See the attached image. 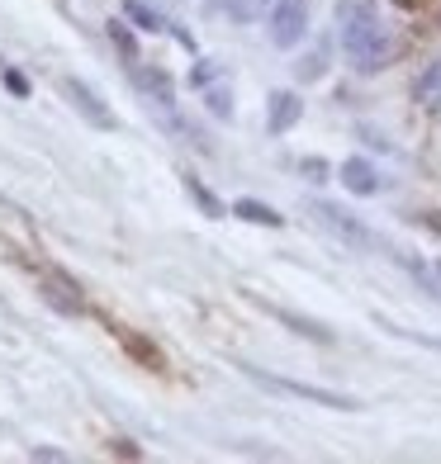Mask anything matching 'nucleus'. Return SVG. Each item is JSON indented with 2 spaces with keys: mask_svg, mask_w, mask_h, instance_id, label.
<instances>
[{
  "mask_svg": "<svg viewBox=\"0 0 441 464\" xmlns=\"http://www.w3.org/2000/svg\"><path fill=\"white\" fill-rule=\"evenodd\" d=\"M257 384H266V389H276V393H289V398H304V403H318V408H338V412H351L356 408V398H347V393H332V389H318V384H299V379H276V374H266V370H251V365H242Z\"/></svg>",
  "mask_w": 441,
  "mask_h": 464,
  "instance_id": "obj_4",
  "label": "nucleus"
},
{
  "mask_svg": "<svg viewBox=\"0 0 441 464\" xmlns=\"http://www.w3.org/2000/svg\"><path fill=\"white\" fill-rule=\"evenodd\" d=\"M219 76V62H195V72H191V86H209V81H214Z\"/></svg>",
  "mask_w": 441,
  "mask_h": 464,
  "instance_id": "obj_19",
  "label": "nucleus"
},
{
  "mask_svg": "<svg viewBox=\"0 0 441 464\" xmlns=\"http://www.w3.org/2000/svg\"><path fill=\"white\" fill-rule=\"evenodd\" d=\"M185 195H191V199H195V204L204 208V218H223V214H228V208H223V204H219L214 195H209V189H204V185H200L195 176H185Z\"/></svg>",
  "mask_w": 441,
  "mask_h": 464,
  "instance_id": "obj_15",
  "label": "nucleus"
},
{
  "mask_svg": "<svg viewBox=\"0 0 441 464\" xmlns=\"http://www.w3.org/2000/svg\"><path fill=\"white\" fill-rule=\"evenodd\" d=\"M204 104H209V114H214V119H233V95H228V91H209L204 95Z\"/></svg>",
  "mask_w": 441,
  "mask_h": 464,
  "instance_id": "obj_18",
  "label": "nucleus"
},
{
  "mask_svg": "<svg viewBox=\"0 0 441 464\" xmlns=\"http://www.w3.org/2000/svg\"><path fill=\"white\" fill-rule=\"evenodd\" d=\"M266 34L276 48H299L309 34V0H276L266 14Z\"/></svg>",
  "mask_w": 441,
  "mask_h": 464,
  "instance_id": "obj_3",
  "label": "nucleus"
},
{
  "mask_svg": "<svg viewBox=\"0 0 441 464\" xmlns=\"http://www.w3.org/2000/svg\"><path fill=\"white\" fill-rule=\"evenodd\" d=\"M5 86H10V95H19V100H24V95H29V81H24V76H19L15 67H5Z\"/></svg>",
  "mask_w": 441,
  "mask_h": 464,
  "instance_id": "obj_22",
  "label": "nucleus"
},
{
  "mask_svg": "<svg viewBox=\"0 0 441 464\" xmlns=\"http://www.w3.org/2000/svg\"><path fill=\"white\" fill-rule=\"evenodd\" d=\"M266 313H270V318H276V323H285L289 332H299V336H309V342H318V346H332V342H338V336H332L318 318H304V313H294V308H280V304H266V299H257Z\"/></svg>",
  "mask_w": 441,
  "mask_h": 464,
  "instance_id": "obj_6",
  "label": "nucleus"
},
{
  "mask_svg": "<svg viewBox=\"0 0 441 464\" xmlns=\"http://www.w3.org/2000/svg\"><path fill=\"white\" fill-rule=\"evenodd\" d=\"M309 214L318 218L328 232H338V237L347 242V246H361V251H370V246H380V237H375V232L356 218V214H347L342 204H332V199H313L309 204Z\"/></svg>",
  "mask_w": 441,
  "mask_h": 464,
  "instance_id": "obj_2",
  "label": "nucleus"
},
{
  "mask_svg": "<svg viewBox=\"0 0 441 464\" xmlns=\"http://www.w3.org/2000/svg\"><path fill=\"white\" fill-rule=\"evenodd\" d=\"M110 450H119V455H129V459H138V446H133V440H114Z\"/></svg>",
  "mask_w": 441,
  "mask_h": 464,
  "instance_id": "obj_23",
  "label": "nucleus"
},
{
  "mask_svg": "<svg viewBox=\"0 0 441 464\" xmlns=\"http://www.w3.org/2000/svg\"><path fill=\"white\" fill-rule=\"evenodd\" d=\"M129 351H133V355H142L147 365H162V355H157V346H147V342H138V336H129Z\"/></svg>",
  "mask_w": 441,
  "mask_h": 464,
  "instance_id": "obj_21",
  "label": "nucleus"
},
{
  "mask_svg": "<svg viewBox=\"0 0 441 464\" xmlns=\"http://www.w3.org/2000/svg\"><path fill=\"white\" fill-rule=\"evenodd\" d=\"M123 14H129L138 29H147V34H157V29H172V24H166V19L152 10V5H142V0H123Z\"/></svg>",
  "mask_w": 441,
  "mask_h": 464,
  "instance_id": "obj_13",
  "label": "nucleus"
},
{
  "mask_svg": "<svg viewBox=\"0 0 441 464\" xmlns=\"http://www.w3.org/2000/svg\"><path fill=\"white\" fill-rule=\"evenodd\" d=\"M299 119H304V100L294 91H276V95H270V110H266V129L270 133H289Z\"/></svg>",
  "mask_w": 441,
  "mask_h": 464,
  "instance_id": "obj_8",
  "label": "nucleus"
},
{
  "mask_svg": "<svg viewBox=\"0 0 441 464\" xmlns=\"http://www.w3.org/2000/svg\"><path fill=\"white\" fill-rule=\"evenodd\" d=\"M323 72H328V48H313L294 62V76L299 81H323Z\"/></svg>",
  "mask_w": 441,
  "mask_h": 464,
  "instance_id": "obj_14",
  "label": "nucleus"
},
{
  "mask_svg": "<svg viewBox=\"0 0 441 464\" xmlns=\"http://www.w3.org/2000/svg\"><path fill=\"white\" fill-rule=\"evenodd\" d=\"M338 176H342V185L351 189V195H361V199L380 195V185H385V180H380V171H375V166H370L366 157H347Z\"/></svg>",
  "mask_w": 441,
  "mask_h": 464,
  "instance_id": "obj_7",
  "label": "nucleus"
},
{
  "mask_svg": "<svg viewBox=\"0 0 441 464\" xmlns=\"http://www.w3.org/2000/svg\"><path fill=\"white\" fill-rule=\"evenodd\" d=\"M233 214L247 218V223H257V227H280V223H285L276 208H266V204H257V199H238V204H233Z\"/></svg>",
  "mask_w": 441,
  "mask_h": 464,
  "instance_id": "obj_12",
  "label": "nucleus"
},
{
  "mask_svg": "<svg viewBox=\"0 0 441 464\" xmlns=\"http://www.w3.org/2000/svg\"><path fill=\"white\" fill-rule=\"evenodd\" d=\"M62 91H67V100L76 104L81 114H86V123H95V129H114V114L104 110V100L86 86V81H76V76H62Z\"/></svg>",
  "mask_w": 441,
  "mask_h": 464,
  "instance_id": "obj_5",
  "label": "nucleus"
},
{
  "mask_svg": "<svg viewBox=\"0 0 441 464\" xmlns=\"http://www.w3.org/2000/svg\"><path fill=\"white\" fill-rule=\"evenodd\" d=\"M338 34H342V53L356 62V72H361V76L385 72L389 57L398 53L370 0H342V5H338Z\"/></svg>",
  "mask_w": 441,
  "mask_h": 464,
  "instance_id": "obj_1",
  "label": "nucleus"
},
{
  "mask_svg": "<svg viewBox=\"0 0 441 464\" xmlns=\"http://www.w3.org/2000/svg\"><path fill=\"white\" fill-rule=\"evenodd\" d=\"M394 5H404V10H413V5H417V0H394Z\"/></svg>",
  "mask_w": 441,
  "mask_h": 464,
  "instance_id": "obj_25",
  "label": "nucleus"
},
{
  "mask_svg": "<svg viewBox=\"0 0 441 464\" xmlns=\"http://www.w3.org/2000/svg\"><path fill=\"white\" fill-rule=\"evenodd\" d=\"M413 95H417V100H436V95H441V62H432V67L417 72V81H413Z\"/></svg>",
  "mask_w": 441,
  "mask_h": 464,
  "instance_id": "obj_16",
  "label": "nucleus"
},
{
  "mask_svg": "<svg viewBox=\"0 0 441 464\" xmlns=\"http://www.w3.org/2000/svg\"><path fill=\"white\" fill-rule=\"evenodd\" d=\"M110 44L123 53V62H129V67H138V44H133L129 24H119V19H110Z\"/></svg>",
  "mask_w": 441,
  "mask_h": 464,
  "instance_id": "obj_17",
  "label": "nucleus"
},
{
  "mask_svg": "<svg viewBox=\"0 0 441 464\" xmlns=\"http://www.w3.org/2000/svg\"><path fill=\"white\" fill-rule=\"evenodd\" d=\"M299 171H304V176H309L313 185H323V180H328V161H318V157H309V161L299 166Z\"/></svg>",
  "mask_w": 441,
  "mask_h": 464,
  "instance_id": "obj_20",
  "label": "nucleus"
},
{
  "mask_svg": "<svg viewBox=\"0 0 441 464\" xmlns=\"http://www.w3.org/2000/svg\"><path fill=\"white\" fill-rule=\"evenodd\" d=\"M44 294L57 313H81V289L67 276H44Z\"/></svg>",
  "mask_w": 441,
  "mask_h": 464,
  "instance_id": "obj_10",
  "label": "nucleus"
},
{
  "mask_svg": "<svg viewBox=\"0 0 441 464\" xmlns=\"http://www.w3.org/2000/svg\"><path fill=\"white\" fill-rule=\"evenodd\" d=\"M133 81H138V91L142 95H152L166 114L176 110V95H172V81H166V72H147V67H133Z\"/></svg>",
  "mask_w": 441,
  "mask_h": 464,
  "instance_id": "obj_9",
  "label": "nucleus"
},
{
  "mask_svg": "<svg viewBox=\"0 0 441 464\" xmlns=\"http://www.w3.org/2000/svg\"><path fill=\"white\" fill-rule=\"evenodd\" d=\"M270 5H276V0H223V10L233 24H257V19L270 14Z\"/></svg>",
  "mask_w": 441,
  "mask_h": 464,
  "instance_id": "obj_11",
  "label": "nucleus"
},
{
  "mask_svg": "<svg viewBox=\"0 0 441 464\" xmlns=\"http://www.w3.org/2000/svg\"><path fill=\"white\" fill-rule=\"evenodd\" d=\"M427 110H432L436 119H441V95H436V100H427Z\"/></svg>",
  "mask_w": 441,
  "mask_h": 464,
  "instance_id": "obj_24",
  "label": "nucleus"
}]
</instances>
